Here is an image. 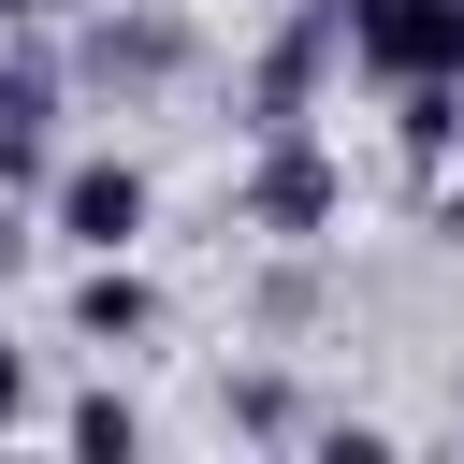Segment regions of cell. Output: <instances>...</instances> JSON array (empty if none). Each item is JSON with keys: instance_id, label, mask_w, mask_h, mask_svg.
Segmentation results:
<instances>
[{"instance_id": "1", "label": "cell", "mask_w": 464, "mask_h": 464, "mask_svg": "<svg viewBox=\"0 0 464 464\" xmlns=\"http://www.w3.org/2000/svg\"><path fill=\"white\" fill-rule=\"evenodd\" d=\"M72 232L116 246V232H130V174H87V188H72Z\"/></svg>"}]
</instances>
